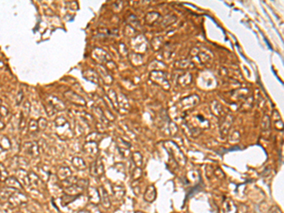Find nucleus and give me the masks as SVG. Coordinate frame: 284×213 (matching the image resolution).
Returning <instances> with one entry per match:
<instances>
[{"label":"nucleus","mask_w":284,"mask_h":213,"mask_svg":"<svg viewBox=\"0 0 284 213\" xmlns=\"http://www.w3.org/2000/svg\"><path fill=\"white\" fill-rule=\"evenodd\" d=\"M7 184H8L9 185V186H10V187H18V188H21V185H20V183L18 182V181H17V179H16V178L15 177H10V178H8V179H7Z\"/></svg>","instance_id":"nucleus-1"},{"label":"nucleus","mask_w":284,"mask_h":213,"mask_svg":"<svg viewBox=\"0 0 284 213\" xmlns=\"http://www.w3.org/2000/svg\"><path fill=\"white\" fill-rule=\"evenodd\" d=\"M38 131V122L35 120H31L30 123V133H35Z\"/></svg>","instance_id":"nucleus-2"},{"label":"nucleus","mask_w":284,"mask_h":213,"mask_svg":"<svg viewBox=\"0 0 284 213\" xmlns=\"http://www.w3.org/2000/svg\"><path fill=\"white\" fill-rule=\"evenodd\" d=\"M4 126H5V125H4V124H3V123H2V122H1V121H0V129H2V128H4Z\"/></svg>","instance_id":"nucleus-3"}]
</instances>
